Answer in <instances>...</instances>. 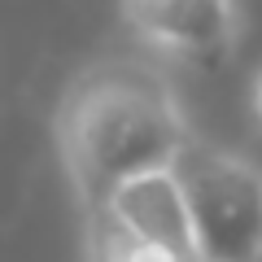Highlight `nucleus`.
<instances>
[{"label": "nucleus", "instance_id": "f257e3e1", "mask_svg": "<svg viewBox=\"0 0 262 262\" xmlns=\"http://www.w3.org/2000/svg\"><path fill=\"white\" fill-rule=\"evenodd\" d=\"M53 140L88 219L122 184L170 170L196 131L166 66L144 53H110L70 75L53 114Z\"/></svg>", "mask_w": 262, "mask_h": 262}, {"label": "nucleus", "instance_id": "f03ea898", "mask_svg": "<svg viewBox=\"0 0 262 262\" xmlns=\"http://www.w3.org/2000/svg\"><path fill=\"white\" fill-rule=\"evenodd\" d=\"M196 262H262V166L196 136L175 166Z\"/></svg>", "mask_w": 262, "mask_h": 262}, {"label": "nucleus", "instance_id": "7ed1b4c3", "mask_svg": "<svg viewBox=\"0 0 262 262\" xmlns=\"http://www.w3.org/2000/svg\"><path fill=\"white\" fill-rule=\"evenodd\" d=\"M118 18L144 57L170 66L214 70L241 53V0H118Z\"/></svg>", "mask_w": 262, "mask_h": 262}, {"label": "nucleus", "instance_id": "20e7f679", "mask_svg": "<svg viewBox=\"0 0 262 262\" xmlns=\"http://www.w3.org/2000/svg\"><path fill=\"white\" fill-rule=\"evenodd\" d=\"M96 214H105L114 227H122L136 241L175 253L179 262H196L192 227H188V210H184V192H179L175 170H153V175L122 184Z\"/></svg>", "mask_w": 262, "mask_h": 262}, {"label": "nucleus", "instance_id": "39448f33", "mask_svg": "<svg viewBox=\"0 0 262 262\" xmlns=\"http://www.w3.org/2000/svg\"><path fill=\"white\" fill-rule=\"evenodd\" d=\"M249 105H253V114H258V122H262V70H258V79H253V92H249Z\"/></svg>", "mask_w": 262, "mask_h": 262}]
</instances>
